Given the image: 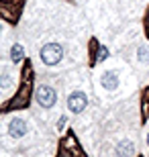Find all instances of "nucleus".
I'll return each mask as SVG.
<instances>
[{"label": "nucleus", "mask_w": 149, "mask_h": 157, "mask_svg": "<svg viewBox=\"0 0 149 157\" xmlns=\"http://www.w3.org/2000/svg\"><path fill=\"white\" fill-rule=\"evenodd\" d=\"M23 55H25V49H23V45H12V49H10V57H12V61L17 63V61H21L23 59Z\"/></svg>", "instance_id": "0eeeda50"}, {"label": "nucleus", "mask_w": 149, "mask_h": 157, "mask_svg": "<svg viewBox=\"0 0 149 157\" xmlns=\"http://www.w3.org/2000/svg\"><path fill=\"white\" fill-rule=\"evenodd\" d=\"M63 57V47L59 43H47L41 47V61L45 65H57Z\"/></svg>", "instance_id": "f257e3e1"}, {"label": "nucleus", "mask_w": 149, "mask_h": 157, "mask_svg": "<svg viewBox=\"0 0 149 157\" xmlns=\"http://www.w3.org/2000/svg\"><path fill=\"white\" fill-rule=\"evenodd\" d=\"M100 84L106 90H116L119 88V76H116L115 71H104L102 78H100Z\"/></svg>", "instance_id": "39448f33"}, {"label": "nucleus", "mask_w": 149, "mask_h": 157, "mask_svg": "<svg viewBox=\"0 0 149 157\" xmlns=\"http://www.w3.org/2000/svg\"><path fill=\"white\" fill-rule=\"evenodd\" d=\"M65 122H68V121H65V117H61V118L57 121V128H59V131H61V128L65 127Z\"/></svg>", "instance_id": "9d476101"}, {"label": "nucleus", "mask_w": 149, "mask_h": 157, "mask_svg": "<svg viewBox=\"0 0 149 157\" xmlns=\"http://www.w3.org/2000/svg\"><path fill=\"white\" fill-rule=\"evenodd\" d=\"M0 31H2V27H0Z\"/></svg>", "instance_id": "ddd939ff"}, {"label": "nucleus", "mask_w": 149, "mask_h": 157, "mask_svg": "<svg viewBox=\"0 0 149 157\" xmlns=\"http://www.w3.org/2000/svg\"><path fill=\"white\" fill-rule=\"evenodd\" d=\"M147 145H149V135H147Z\"/></svg>", "instance_id": "f8f14e48"}, {"label": "nucleus", "mask_w": 149, "mask_h": 157, "mask_svg": "<svg viewBox=\"0 0 149 157\" xmlns=\"http://www.w3.org/2000/svg\"><path fill=\"white\" fill-rule=\"evenodd\" d=\"M0 84L6 88V84H8V76H2V78H0Z\"/></svg>", "instance_id": "9b49d317"}, {"label": "nucleus", "mask_w": 149, "mask_h": 157, "mask_svg": "<svg viewBox=\"0 0 149 157\" xmlns=\"http://www.w3.org/2000/svg\"><path fill=\"white\" fill-rule=\"evenodd\" d=\"M86 104H88V98H86V94L84 92H72L69 94V98H68V108L74 114H78V112H82L84 108H86Z\"/></svg>", "instance_id": "7ed1b4c3"}, {"label": "nucleus", "mask_w": 149, "mask_h": 157, "mask_svg": "<svg viewBox=\"0 0 149 157\" xmlns=\"http://www.w3.org/2000/svg\"><path fill=\"white\" fill-rule=\"evenodd\" d=\"M106 57H108V49H106V47H100V53H98V57L94 59V61H104Z\"/></svg>", "instance_id": "1a4fd4ad"}, {"label": "nucleus", "mask_w": 149, "mask_h": 157, "mask_svg": "<svg viewBox=\"0 0 149 157\" xmlns=\"http://www.w3.org/2000/svg\"><path fill=\"white\" fill-rule=\"evenodd\" d=\"M133 151H135V145L131 141H120L116 147V157H131Z\"/></svg>", "instance_id": "423d86ee"}, {"label": "nucleus", "mask_w": 149, "mask_h": 157, "mask_svg": "<svg viewBox=\"0 0 149 157\" xmlns=\"http://www.w3.org/2000/svg\"><path fill=\"white\" fill-rule=\"evenodd\" d=\"M37 102L43 108H51L57 102V94H55V90L51 86H39V90H37Z\"/></svg>", "instance_id": "f03ea898"}, {"label": "nucleus", "mask_w": 149, "mask_h": 157, "mask_svg": "<svg viewBox=\"0 0 149 157\" xmlns=\"http://www.w3.org/2000/svg\"><path fill=\"white\" fill-rule=\"evenodd\" d=\"M137 59H139V61H147V59H149V49H147V47H139Z\"/></svg>", "instance_id": "6e6552de"}, {"label": "nucleus", "mask_w": 149, "mask_h": 157, "mask_svg": "<svg viewBox=\"0 0 149 157\" xmlns=\"http://www.w3.org/2000/svg\"><path fill=\"white\" fill-rule=\"evenodd\" d=\"M8 133H10L14 139L25 137V135H27V122H25L23 118H12L10 127H8Z\"/></svg>", "instance_id": "20e7f679"}]
</instances>
